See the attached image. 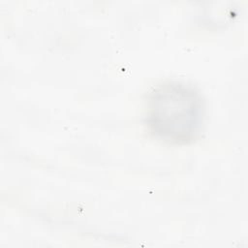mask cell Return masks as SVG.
<instances>
[{"label": "cell", "instance_id": "1", "mask_svg": "<svg viewBox=\"0 0 248 248\" xmlns=\"http://www.w3.org/2000/svg\"><path fill=\"white\" fill-rule=\"evenodd\" d=\"M150 101L149 125L157 135L178 142L190 140L197 133L202 105L192 90L184 85H164Z\"/></svg>", "mask_w": 248, "mask_h": 248}]
</instances>
